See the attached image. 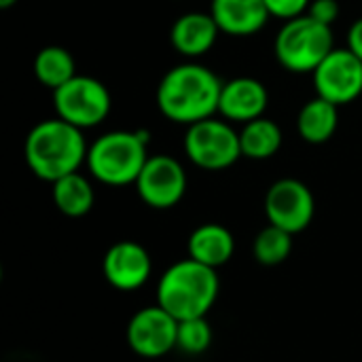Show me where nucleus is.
<instances>
[{
    "label": "nucleus",
    "instance_id": "1",
    "mask_svg": "<svg viewBox=\"0 0 362 362\" xmlns=\"http://www.w3.org/2000/svg\"><path fill=\"white\" fill-rule=\"evenodd\" d=\"M223 81L206 66L187 62L168 70L157 87L161 115L180 125H193L218 115Z\"/></svg>",
    "mask_w": 362,
    "mask_h": 362
},
{
    "label": "nucleus",
    "instance_id": "2",
    "mask_svg": "<svg viewBox=\"0 0 362 362\" xmlns=\"http://www.w3.org/2000/svg\"><path fill=\"white\" fill-rule=\"evenodd\" d=\"M87 151L89 146L83 129L59 117L36 123L23 144V157L30 172L45 182H55L78 172L81 165L87 163Z\"/></svg>",
    "mask_w": 362,
    "mask_h": 362
},
{
    "label": "nucleus",
    "instance_id": "3",
    "mask_svg": "<svg viewBox=\"0 0 362 362\" xmlns=\"http://www.w3.org/2000/svg\"><path fill=\"white\" fill-rule=\"evenodd\" d=\"M221 282L216 269L193 259L170 265L157 282V303L178 322L204 318L216 303Z\"/></svg>",
    "mask_w": 362,
    "mask_h": 362
},
{
    "label": "nucleus",
    "instance_id": "4",
    "mask_svg": "<svg viewBox=\"0 0 362 362\" xmlns=\"http://www.w3.org/2000/svg\"><path fill=\"white\" fill-rule=\"evenodd\" d=\"M148 161L146 132H108L93 140L87 151V170L108 187L136 185Z\"/></svg>",
    "mask_w": 362,
    "mask_h": 362
},
{
    "label": "nucleus",
    "instance_id": "5",
    "mask_svg": "<svg viewBox=\"0 0 362 362\" xmlns=\"http://www.w3.org/2000/svg\"><path fill=\"white\" fill-rule=\"evenodd\" d=\"M333 49V28L316 21L308 13L284 21L276 36V57L280 66L297 74H312Z\"/></svg>",
    "mask_w": 362,
    "mask_h": 362
},
{
    "label": "nucleus",
    "instance_id": "6",
    "mask_svg": "<svg viewBox=\"0 0 362 362\" xmlns=\"http://www.w3.org/2000/svg\"><path fill=\"white\" fill-rule=\"evenodd\" d=\"M185 153L202 170L221 172L231 168L242 155L240 132L225 119H204L187 127Z\"/></svg>",
    "mask_w": 362,
    "mask_h": 362
},
{
    "label": "nucleus",
    "instance_id": "7",
    "mask_svg": "<svg viewBox=\"0 0 362 362\" xmlns=\"http://www.w3.org/2000/svg\"><path fill=\"white\" fill-rule=\"evenodd\" d=\"M110 104L112 100L106 85L93 76L76 74L53 91L55 115L78 129L98 127L108 117Z\"/></svg>",
    "mask_w": 362,
    "mask_h": 362
},
{
    "label": "nucleus",
    "instance_id": "8",
    "mask_svg": "<svg viewBox=\"0 0 362 362\" xmlns=\"http://www.w3.org/2000/svg\"><path fill=\"white\" fill-rule=\"evenodd\" d=\"M263 208L269 225L297 235L310 227L316 202L305 182L297 178H280L267 189Z\"/></svg>",
    "mask_w": 362,
    "mask_h": 362
},
{
    "label": "nucleus",
    "instance_id": "9",
    "mask_svg": "<svg viewBox=\"0 0 362 362\" xmlns=\"http://www.w3.org/2000/svg\"><path fill=\"white\" fill-rule=\"evenodd\" d=\"M127 346L142 358H161L176 350L178 320L159 303L138 310L127 325Z\"/></svg>",
    "mask_w": 362,
    "mask_h": 362
},
{
    "label": "nucleus",
    "instance_id": "10",
    "mask_svg": "<svg viewBox=\"0 0 362 362\" xmlns=\"http://www.w3.org/2000/svg\"><path fill=\"white\" fill-rule=\"evenodd\" d=\"M312 76L316 95L333 102L335 106H346L362 93V59L348 47H335Z\"/></svg>",
    "mask_w": 362,
    "mask_h": 362
},
{
    "label": "nucleus",
    "instance_id": "11",
    "mask_svg": "<svg viewBox=\"0 0 362 362\" xmlns=\"http://www.w3.org/2000/svg\"><path fill=\"white\" fill-rule=\"evenodd\" d=\"M136 191L148 208H174L187 193V172L178 159L170 155H153L136 180Z\"/></svg>",
    "mask_w": 362,
    "mask_h": 362
},
{
    "label": "nucleus",
    "instance_id": "12",
    "mask_svg": "<svg viewBox=\"0 0 362 362\" xmlns=\"http://www.w3.org/2000/svg\"><path fill=\"white\" fill-rule=\"evenodd\" d=\"M102 274L106 282L117 291H138L148 282L153 274V259L142 244L123 240L106 250Z\"/></svg>",
    "mask_w": 362,
    "mask_h": 362
},
{
    "label": "nucleus",
    "instance_id": "13",
    "mask_svg": "<svg viewBox=\"0 0 362 362\" xmlns=\"http://www.w3.org/2000/svg\"><path fill=\"white\" fill-rule=\"evenodd\" d=\"M269 93L265 85L252 76H238L223 83L218 115L229 123H248L265 115Z\"/></svg>",
    "mask_w": 362,
    "mask_h": 362
},
{
    "label": "nucleus",
    "instance_id": "14",
    "mask_svg": "<svg viewBox=\"0 0 362 362\" xmlns=\"http://www.w3.org/2000/svg\"><path fill=\"white\" fill-rule=\"evenodd\" d=\"M218 34H221V28L214 21L212 13L191 11V13L180 15L174 21L170 30V40L180 55L195 59V57L206 55L214 47Z\"/></svg>",
    "mask_w": 362,
    "mask_h": 362
},
{
    "label": "nucleus",
    "instance_id": "15",
    "mask_svg": "<svg viewBox=\"0 0 362 362\" xmlns=\"http://www.w3.org/2000/svg\"><path fill=\"white\" fill-rule=\"evenodd\" d=\"M210 13L221 32L229 36H252L272 17L265 0H212Z\"/></svg>",
    "mask_w": 362,
    "mask_h": 362
},
{
    "label": "nucleus",
    "instance_id": "16",
    "mask_svg": "<svg viewBox=\"0 0 362 362\" xmlns=\"http://www.w3.org/2000/svg\"><path fill=\"white\" fill-rule=\"evenodd\" d=\"M187 248H189V259L208 265L212 269H218L231 261L235 250V240L227 227L218 223H206L199 225L189 235Z\"/></svg>",
    "mask_w": 362,
    "mask_h": 362
},
{
    "label": "nucleus",
    "instance_id": "17",
    "mask_svg": "<svg viewBox=\"0 0 362 362\" xmlns=\"http://www.w3.org/2000/svg\"><path fill=\"white\" fill-rule=\"evenodd\" d=\"M339 106L333 102L316 95L310 100L297 117V132L310 144H325L329 142L339 125Z\"/></svg>",
    "mask_w": 362,
    "mask_h": 362
},
{
    "label": "nucleus",
    "instance_id": "18",
    "mask_svg": "<svg viewBox=\"0 0 362 362\" xmlns=\"http://www.w3.org/2000/svg\"><path fill=\"white\" fill-rule=\"evenodd\" d=\"M51 195L57 210L68 218H81L89 214L95 202L93 187L81 172L68 174L51 182Z\"/></svg>",
    "mask_w": 362,
    "mask_h": 362
},
{
    "label": "nucleus",
    "instance_id": "19",
    "mask_svg": "<svg viewBox=\"0 0 362 362\" xmlns=\"http://www.w3.org/2000/svg\"><path fill=\"white\" fill-rule=\"evenodd\" d=\"M242 155L255 161H263L274 157L282 146V129L276 121L267 117H259L242 125L240 132Z\"/></svg>",
    "mask_w": 362,
    "mask_h": 362
},
{
    "label": "nucleus",
    "instance_id": "20",
    "mask_svg": "<svg viewBox=\"0 0 362 362\" xmlns=\"http://www.w3.org/2000/svg\"><path fill=\"white\" fill-rule=\"evenodd\" d=\"M34 76L51 91L59 89L64 83L76 76L74 57L68 49L49 45L40 49L34 57Z\"/></svg>",
    "mask_w": 362,
    "mask_h": 362
},
{
    "label": "nucleus",
    "instance_id": "21",
    "mask_svg": "<svg viewBox=\"0 0 362 362\" xmlns=\"http://www.w3.org/2000/svg\"><path fill=\"white\" fill-rule=\"evenodd\" d=\"M291 252H293V233L276 225H267L265 229H261L252 242V255L263 267L282 265L291 257Z\"/></svg>",
    "mask_w": 362,
    "mask_h": 362
},
{
    "label": "nucleus",
    "instance_id": "22",
    "mask_svg": "<svg viewBox=\"0 0 362 362\" xmlns=\"http://www.w3.org/2000/svg\"><path fill=\"white\" fill-rule=\"evenodd\" d=\"M210 344H212V327L206 320V316L178 322L176 350H180L189 356H197V354H204L210 348Z\"/></svg>",
    "mask_w": 362,
    "mask_h": 362
},
{
    "label": "nucleus",
    "instance_id": "23",
    "mask_svg": "<svg viewBox=\"0 0 362 362\" xmlns=\"http://www.w3.org/2000/svg\"><path fill=\"white\" fill-rule=\"evenodd\" d=\"M310 2L312 0H265L267 8H269V15L272 17H278V19H295L299 15H305L308 8H310Z\"/></svg>",
    "mask_w": 362,
    "mask_h": 362
},
{
    "label": "nucleus",
    "instance_id": "24",
    "mask_svg": "<svg viewBox=\"0 0 362 362\" xmlns=\"http://www.w3.org/2000/svg\"><path fill=\"white\" fill-rule=\"evenodd\" d=\"M339 13H341V6H339L337 0H312L310 2V8H308V15L310 17H314L316 21L327 23L331 28L337 21Z\"/></svg>",
    "mask_w": 362,
    "mask_h": 362
},
{
    "label": "nucleus",
    "instance_id": "25",
    "mask_svg": "<svg viewBox=\"0 0 362 362\" xmlns=\"http://www.w3.org/2000/svg\"><path fill=\"white\" fill-rule=\"evenodd\" d=\"M348 49L362 59V17L356 19L348 30Z\"/></svg>",
    "mask_w": 362,
    "mask_h": 362
},
{
    "label": "nucleus",
    "instance_id": "26",
    "mask_svg": "<svg viewBox=\"0 0 362 362\" xmlns=\"http://www.w3.org/2000/svg\"><path fill=\"white\" fill-rule=\"evenodd\" d=\"M15 4H17V0H0V8H11Z\"/></svg>",
    "mask_w": 362,
    "mask_h": 362
}]
</instances>
